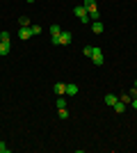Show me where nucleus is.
<instances>
[{"label":"nucleus","mask_w":137,"mask_h":153,"mask_svg":"<svg viewBox=\"0 0 137 153\" xmlns=\"http://www.w3.org/2000/svg\"><path fill=\"white\" fill-rule=\"evenodd\" d=\"M73 12H76V16H78V19L82 21V23H87V21H91V19H89V12H87V9H85V5H78V7H76V9H73Z\"/></svg>","instance_id":"1"},{"label":"nucleus","mask_w":137,"mask_h":153,"mask_svg":"<svg viewBox=\"0 0 137 153\" xmlns=\"http://www.w3.org/2000/svg\"><path fill=\"white\" fill-rule=\"evenodd\" d=\"M53 44H55V46H59V44L69 46V44H71V32H62L59 37H55V39H53Z\"/></svg>","instance_id":"2"},{"label":"nucleus","mask_w":137,"mask_h":153,"mask_svg":"<svg viewBox=\"0 0 137 153\" xmlns=\"http://www.w3.org/2000/svg\"><path fill=\"white\" fill-rule=\"evenodd\" d=\"M91 62L96 64V66L103 64V51H101V48H94V53H91Z\"/></svg>","instance_id":"3"},{"label":"nucleus","mask_w":137,"mask_h":153,"mask_svg":"<svg viewBox=\"0 0 137 153\" xmlns=\"http://www.w3.org/2000/svg\"><path fill=\"white\" fill-rule=\"evenodd\" d=\"M32 37V30H30V27H21L19 30V39H30Z\"/></svg>","instance_id":"4"},{"label":"nucleus","mask_w":137,"mask_h":153,"mask_svg":"<svg viewBox=\"0 0 137 153\" xmlns=\"http://www.w3.org/2000/svg\"><path fill=\"white\" fill-rule=\"evenodd\" d=\"M53 91H55V94H57V96L66 94V85H64V82H57V85H55V87H53Z\"/></svg>","instance_id":"5"},{"label":"nucleus","mask_w":137,"mask_h":153,"mask_svg":"<svg viewBox=\"0 0 137 153\" xmlns=\"http://www.w3.org/2000/svg\"><path fill=\"white\" fill-rule=\"evenodd\" d=\"M91 32L101 34V32H103V23H101V21H91Z\"/></svg>","instance_id":"6"},{"label":"nucleus","mask_w":137,"mask_h":153,"mask_svg":"<svg viewBox=\"0 0 137 153\" xmlns=\"http://www.w3.org/2000/svg\"><path fill=\"white\" fill-rule=\"evenodd\" d=\"M117 101H119V98L114 94H107V96H105V105H110V108H114V103H117Z\"/></svg>","instance_id":"7"},{"label":"nucleus","mask_w":137,"mask_h":153,"mask_svg":"<svg viewBox=\"0 0 137 153\" xmlns=\"http://www.w3.org/2000/svg\"><path fill=\"white\" fill-rule=\"evenodd\" d=\"M66 94H69V96H76V94H78V85H76V82L66 85Z\"/></svg>","instance_id":"8"},{"label":"nucleus","mask_w":137,"mask_h":153,"mask_svg":"<svg viewBox=\"0 0 137 153\" xmlns=\"http://www.w3.org/2000/svg\"><path fill=\"white\" fill-rule=\"evenodd\" d=\"M124 110H126V103L121 101V98H119V101L114 103V112H119V114H121V112H124Z\"/></svg>","instance_id":"9"},{"label":"nucleus","mask_w":137,"mask_h":153,"mask_svg":"<svg viewBox=\"0 0 137 153\" xmlns=\"http://www.w3.org/2000/svg\"><path fill=\"white\" fill-rule=\"evenodd\" d=\"M59 34H62V30H59V25H50V39L59 37Z\"/></svg>","instance_id":"10"},{"label":"nucleus","mask_w":137,"mask_h":153,"mask_svg":"<svg viewBox=\"0 0 137 153\" xmlns=\"http://www.w3.org/2000/svg\"><path fill=\"white\" fill-rule=\"evenodd\" d=\"M9 53V44L7 41H0V55H7Z\"/></svg>","instance_id":"11"},{"label":"nucleus","mask_w":137,"mask_h":153,"mask_svg":"<svg viewBox=\"0 0 137 153\" xmlns=\"http://www.w3.org/2000/svg\"><path fill=\"white\" fill-rule=\"evenodd\" d=\"M19 25L21 27H30V19H27V16H21V19H19Z\"/></svg>","instance_id":"12"},{"label":"nucleus","mask_w":137,"mask_h":153,"mask_svg":"<svg viewBox=\"0 0 137 153\" xmlns=\"http://www.w3.org/2000/svg\"><path fill=\"white\" fill-rule=\"evenodd\" d=\"M0 41H7V44H9V41H12V34H9V32H0Z\"/></svg>","instance_id":"13"},{"label":"nucleus","mask_w":137,"mask_h":153,"mask_svg":"<svg viewBox=\"0 0 137 153\" xmlns=\"http://www.w3.org/2000/svg\"><path fill=\"white\" fill-rule=\"evenodd\" d=\"M91 53H94V46H85V51H82V55H87V57H91Z\"/></svg>","instance_id":"14"},{"label":"nucleus","mask_w":137,"mask_h":153,"mask_svg":"<svg viewBox=\"0 0 137 153\" xmlns=\"http://www.w3.org/2000/svg\"><path fill=\"white\" fill-rule=\"evenodd\" d=\"M121 101L128 105V103H133V96H130V94H124V96H121Z\"/></svg>","instance_id":"15"},{"label":"nucleus","mask_w":137,"mask_h":153,"mask_svg":"<svg viewBox=\"0 0 137 153\" xmlns=\"http://www.w3.org/2000/svg\"><path fill=\"white\" fill-rule=\"evenodd\" d=\"M66 108V101L64 98H57V110H64Z\"/></svg>","instance_id":"16"},{"label":"nucleus","mask_w":137,"mask_h":153,"mask_svg":"<svg viewBox=\"0 0 137 153\" xmlns=\"http://www.w3.org/2000/svg\"><path fill=\"white\" fill-rule=\"evenodd\" d=\"M59 119H69V110H59Z\"/></svg>","instance_id":"17"},{"label":"nucleus","mask_w":137,"mask_h":153,"mask_svg":"<svg viewBox=\"0 0 137 153\" xmlns=\"http://www.w3.org/2000/svg\"><path fill=\"white\" fill-rule=\"evenodd\" d=\"M0 153H9V146H7L5 142H0Z\"/></svg>","instance_id":"18"},{"label":"nucleus","mask_w":137,"mask_h":153,"mask_svg":"<svg viewBox=\"0 0 137 153\" xmlns=\"http://www.w3.org/2000/svg\"><path fill=\"white\" fill-rule=\"evenodd\" d=\"M30 30H32V34H39V32H41V25H30Z\"/></svg>","instance_id":"19"},{"label":"nucleus","mask_w":137,"mask_h":153,"mask_svg":"<svg viewBox=\"0 0 137 153\" xmlns=\"http://www.w3.org/2000/svg\"><path fill=\"white\" fill-rule=\"evenodd\" d=\"M133 105H135V108H137V96H135V98H133Z\"/></svg>","instance_id":"20"},{"label":"nucleus","mask_w":137,"mask_h":153,"mask_svg":"<svg viewBox=\"0 0 137 153\" xmlns=\"http://www.w3.org/2000/svg\"><path fill=\"white\" fill-rule=\"evenodd\" d=\"M25 2H34V0H25Z\"/></svg>","instance_id":"21"},{"label":"nucleus","mask_w":137,"mask_h":153,"mask_svg":"<svg viewBox=\"0 0 137 153\" xmlns=\"http://www.w3.org/2000/svg\"><path fill=\"white\" fill-rule=\"evenodd\" d=\"M135 89H137V80H135Z\"/></svg>","instance_id":"22"}]
</instances>
